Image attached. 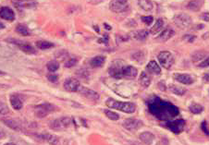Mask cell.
Wrapping results in <instances>:
<instances>
[{
    "instance_id": "10",
    "label": "cell",
    "mask_w": 209,
    "mask_h": 145,
    "mask_svg": "<svg viewBox=\"0 0 209 145\" xmlns=\"http://www.w3.org/2000/svg\"><path fill=\"white\" fill-rule=\"evenodd\" d=\"M122 126L124 129H126L129 131H136L144 126V122L142 120L135 119V118H128L123 121Z\"/></svg>"
},
{
    "instance_id": "41",
    "label": "cell",
    "mask_w": 209,
    "mask_h": 145,
    "mask_svg": "<svg viewBox=\"0 0 209 145\" xmlns=\"http://www.w3.org/2000/svg\"><path fill=\"white\" fill-rule=\"evenodd\" d=\"M183 39H184L186 42H188V43H193V42L196 39V36H194V35H190V34H186V35L183 36Z\"/></svg>"
},
{
    "instance_id": "14",
    "label": "cell",
    "mask_w": 209,
    "mask_h": 145,
    "mask_svg": "<svg viewBox=\"0 0 209 145\" xmlns=\"http://www.w3.org/2000/svg\"><path fill=\"white\" fill-rule=\"evenodd\" d=\"M0 18L9 21H13L15 20V13L12 9L9 7H3L0 9Z\"/></svg>"
},
{
    "instance_id": "16",
    "label": "cell",
    "mask_w": 209,
    "mask_h": 145,
    "mask_svg": "<svg viewBox=\"0 0 209 145\" xmlns=\"http://www.w3.org/2000/svg\"><path fill=\"white\" fill-rule=\"evenodd\" d=\"M174 79L177 81L178 82H181L184 85H191L193 83V79L192 76L188 74H181V73H176L174 75Z\"/></svg>"
},
{
    "instance_id": "34",
    "label": "cell",
    "mask_w": 209,
    "mask_h": 145,
    "mask_svg": "<svg viewBox=\"0 0 209 145\" xmlns=\"http://www.w3.org/2000/svg\"><path fill=\"white\" fill-rule=\"evenodd\" d=\"M46 67H47V69H48L49 72H56L59 68V63L57 60L49 61L46 64Z\"/></svg>"
},
{
    "instance_id": "27",
    "label": "cell",
    "mask_w": 209,
    "mask_h": 145,
    "mask_svg": "<svg viewBox=\"0 0 209 145\" xmlns=\"http://www.w3.org/2000/svg\"><path fill=\"white\" fill-rule=\"evenodd\" d=\"M2 122L4 124H6L9 129H11L15 131H20L21 130L20 125L13 119H2Z\"/></svg>"
},
{
    "instance_id": "40",
    "label": "cell",
    "mask_w": 209,
    "mask_h": 145,
    "mask_svg": "<svg viewBox=\"0 0 209 145\" xmlns=\"http://www.w3.org/2000/svg\"><path fill=\"white\" fill-rule=\"evenodd\" d=\"M141 20H142V21H143L144 23H145L147 26H149V25H151L152 22L154 21V17H153V16H143V17L141 18Z\"/></svg>"
},
{
    "instance_id": "12",
    "label": "cell",
    "mask_w": 209,
    "mask_h": 145,
    "mask_svg": "<svg viewBox=\"0 0 209 145\" xmlns=\"http://www.w3.org/2000/svg\"><path fill=\"white\" fill-rule=\"evenodd\" d=\"M78 92H80L82 95H83L84 97H86V98H88V99H90L92 101H97L100 98L99 94L96 92H94V91H93V90H91L89 88L83 87V86H80L79 90H78Z\"/></svg>"
},
{
    "instance_id": "48",
    "label": "cell",
    "mask_w": 209,
    "mask_h": 145,
    "mask_svg": "<svg viewBox=\"0 0 209 145\" xmlns=\"http://www.w3.org/2000/svg\"><path fill=\"white\" fill-rule=\"evenodd\" d=\"M104 26H105V28H106L108 31H110V30H111V27H110L108 24H107V23H105V24H104Z\"/></svg>"
},
{
    "instance_id": "18",
    "label": "cell",
    "mask_w": 209,
    "mask_h": 145,
    "mask_svg": "<svg viewBox=\"0 0 209 145\" xmlns=\"http://www.w3.org/2000/svg\"><path fill=\"white\" fill-rule=\"evenodd\" d=\"M10 103L15 110H20L23 106V100L18 94H11Z\"/></svg>"
},
{
    "instance_id": "15",
    "label": "cell",
    "mask_w": 209,
    "mask_h": 145,
    "mask_svg": "<svg viewBox=\"0 0 209 145\" xmlns=\"http://www.w3.org/2000/svg\"><path fill=\"white\" fill-rule=\"evenodd\" d=\"M9 42H12V43H17L16 45L19 46V48L24 52L25 54H28V55H33V54H36V51L35 49H34V47L27 43H20L16 40H8Z\"/></svg>"
},
{
    "instance_id": "46",
    "label": "cell",
    "mask_w": 209,
    "mask_h": 145,
    "mask_svg": "<svg viewBox=\"0 0 209 145\" xmlns=\"http://www.w3.org/2000/svg\"><path fill=\"white\" fill-rule=\"evenodd\" d=\"M203 80H204L205 82H208V83H209V71H208V72H206V73L204 75Z\"/></svg>"
},
{
    "instance_id": "38",
    "label": "cell",
    "mask_w": 209,
    "mask_h": 145,
    "mask_svg": "<svg viewBox=\"0 0 209 145\" xmlns=\"http://www.w3.org/2000/svg\"><path fill=\"white\" fill-rule=\"evenodd\" d=\"M77 74H78V76H80L82 79L87 80V79L89 78V71H88L87 69H84V68L78 70V71H77Z\"/></svg>"
},
{
    "instance_id": "50",
    "label": "cell",
    "mask_w": 209,
    "mask_h": 145,
    "mask_svg": "<svg viewBox=\"0 0 209 145\" xmlns=\"http://www.w3.org/2000/svg\"><path fill=\"white\" fill-rule=\"evenodd\" d=\"M3 75H6V72L0 70V76H3Z\"/></svg>"
},
{
    "instance_id": "3",
    "label": "cell",
    "mask_w": 209,
    "mask_h": 145,
    "mask_svg": "<svg viewBox=\"0 0 209 145\" xmlns=\"http://www.w3.org/2000/svg\"><path fill=\"white\" fill-rule=\"evenodd\" d=\"M163 127L166 129H169L171 132L175 134H180L184 130L186 122L183 119H175V120H168V121H164V123L161 124Z\"/></svg>"
},
{
    "instance_id": "32",
    "label": "cell",
    "mask_w": 209,
    "mask_h": 145,
    "mask_svg": "<svg viewBox=\"0 0 209 145\" xmlns=\"http://www.w3.org/2000/svg\"><path fill=\"white\" fill-rule=\"evenodd\" d=\"M16 31H17L19 34L22 35V36H29V35L31 34V31H30L29 28H28L27 26L23 25V24H19V25H17V26H16Z\"/></svg>"
},
{
    "instance_id": "53",
    "label": "cell",
    "mask_w": 209,
    "mask_h": 145,
    "mask_svg": "<svg viewBox=\"0 0 209 145\" xmlns=\"http://www.w3.org/2000/svg\"><path fill=\"white\" fill-rule=\"evenodd\" d=\"M94 28H95V31H97V32H99V30H98V27L97 26H94Z\"/></svg>"
},
{
    "instance_id": "9",
    "label": "cell",
    "mask_w": 209,
    "mask_h": 145,
    "mask_svg": "<svg viewBox=\"0 0 209 145\" xmlns=\"http://www.w3.org/2000/svg\"><path fill=\"white\" fill-rule=\"evenodd\" d=\"M72 120L71 118L62 117L58 119H55L54 121H52L50 124V127L55 130H60V129L68 128L72 125Z\"/></svg>"
},
{
    "instance_id": "19",
    "label": "cell",
    "mask_w": 209,
    "mask_h": 145,
    "mask_svg": "<svg viewBox=\"0 0 209 145\" xmlns=\"http://www.w3.org/2000/svg\"><path fill=\"white\" fill-rule=\"evenodd\" d=\"M175 31L174 30H172L170 27H167L166 30H164L163 31V32L159 35V37H158V40L160 41V42H167V41H168L172 36H174L175 35Z\"/></svg>"
},
{
    "instance_id": "25",
    "label": "cell",
    "mask_w": 209,
    "mask_h": 145,
    "mask_svg": "<svg viewBox=\"0 0 209 145\" xmlns=\"http://www.w3.org/2000/svg\"><path fill=\"white\" fill-rule=\"evenodd\" d=\"M139 82H140V84L144 87V88H147L149 87L150 83H151V79L150 77L148 76V74L146 73V72L143 71L140 77H139Z\"/></svg>"
},
{
    "instance_id": "31",
    "label": "cell",
    "mask_w": 209,
    "mask_h": 145,
    "mask_svg": "<svg viewBox=\"0 0 209 145\" xmlns=\"http://www.w3.org/2000/svg\"><path fill=\"white\" fill-rule=\"evenodd\" d=\"M35 45L41 49V50H46V49H50L53 48L55 46V45L51 42H47V41H38L36 42Z\"/></svg>"
},
{
    "instance_id": "5",
    "label": "cell",
    "mask_w": 209,
    "mask_h": 145,
    "mask_svg": "<svg viewBox=\"0 0 209 145\" xmlns=\"http://www.w3.org/2000/svg\"><path fill=\"white\" fill-rule=\"evenodd\" d=\"M158 61H159V64L165 67L166 69H169L173 64H174V56L173 55L168 52V51H162L158 54Z\"/></svg>"
},
{
    "instance_id": "54",
    "label": "cell",
    "mask_w": 209,
    "mask_h": 145,
    "mask_svg": "<svg viewBox=\"0 0 209 145\" xmlns=\"http://www.w3.org/2000/svg\"><path fill=\"white\" fill-rule=\"evenodd\" d=\"M5 145H16V144H14V143H10V142H9V143H6Z\"/></svg>"
},
{
    "instance_id": "21",
    "label": "cell",
    "mask_w": 209,
    "mask_h": 145,
    "mask_svg": "<svg viewBox=\"0 0 209 145\" xmlns=\"http://www.w3.org/2000/svg\"><path fill=\"white\" fill-rule=\"evenodd\" d=\"M39 139L47 141L49 144L51 145H57L58 144V138L55 135H51V134H44V135H39L37 136Z\"/></svg>"
},
{
    "instance_id": "11",
    "label": "cell",
    "mask_w": 209,
    "mask_h": 145,
    "mask_svg": "<svg viewBox=\"0 0 209 145\" xmlns=\"http://www.w3.org/2000/svg\"><path fill=\"white\" fill-rule=\"evenodd\" d=\"M63 86H64V89L66 91H68V92H78V90H79V88L81 86V83L75 78H68L65 81Z\"/></svg>"
},
{
    "instance_id": "33",
    "label": "cell",
    "mask_w": 209,
    "mask_h": 145,
    "mask_svg": "<svg viewBox=\"0 0 209 145\" xmlns=\"http://www.w3.org/2000/svg\"><path fill=\"white\" fill-rule=\"evenodd\" d=\"M132 59L135 60L136 62H139V63H142L145 61V55L143 51H138L136 53H134L132 56H131Z\"/></svg>"
},
{
    "instance_id": "24",
    "label": "cell",
    "mask_w": 209,
    "mask_h": 145,
    "mask_svg": "<svg viewBox=\"0 0 209 145\" xmlns=\"http://www.w3.org/2000/svg\"><path fill=\"white\" fill-rule=\"evenodd\" d=\"M148 36V31L146 30H140V31H136L132 32V37L138 41H145Z\"/></svg>"
},
{
    "instance_id": "26",
    "label": "cell",
    "mask_w": 209,
    "mask_h": 145,
    "mask_svg": "<svg viewBox=\"0 0 209 145\" xmlns=\"http://www.w3.org/2000/svg\"><path fill=\"white\" fill-rule=\"evenodd\" d=\"M203 4H204V0H192L187 5V8L192 11H199Z\"/></svg>"
},
{
    "instance_id": "13",
    "label": "cell",
    "mask_w": 209,
    "mask_h": 145,
    "mask_svg": "<svg viewBox=\"0 0 209 145\" xmlns=\"http://www.w3.org/2000/svg\"><path fill=\"white\" fill-rule=\"evenodd\" d=\"M138 74V70L133 66L125 65L122 68V76L127 79H134Z\"/></svg>"
},
{
    "instance_id": "30",
    "label": "cell",
    "mask_w": 209,
    "mask_h": 145,
    "mask_svg": "<svg viewBox=\"0 0 209 145\" xmlns=\"http://www.w3.org/2000/svg\"><path fill=\"white\" fill-rule=\"evenodd\" d=\"M189 110L193 115H199V114H201L204 111V107L201 104L194 103H192L189 106Z\"/></svg>"
},
{
    "instance_id": "42",
    "label": "cell",
    "mask_w": 209,
    "mask_h": 145,
    "mask_svg": "<svg viewBox=\"0 0 209 145\" xmlns=\"http://www.w3.org/2000/svg\"><path fill=\"white\" fill-rule=\"evenodd\" d=\"M47 79L51 82H57L58 81V76L56 74H49V75H47Z\"/></svg>"
},
{
    "instance_id": "39",
    "label": "cell",
    "mask_w": 209,
    "mask_h": 145,
    "mask_svg": "<svg viewBox=\"0 0 209 145\" xmlns=\"http://www.w3.org/2000/svg\"><path fill=\"white\" fill-rule=\"evenodd\" d=\"M9 107L7 106V104L0 102V114L7 115V114H9Z\"/></svg>"
},
{
    "instance_id": "45",
    "label": "cell",
    "mask_w": 209,
    "mask_h": 145,
    "mask_svg": "<svg viewBox=\"0 0 209 145\" xmlns=\"http://www.w3.org/2000/svg\"><path fill=\"white\" fill-rule=\"evenodd\" d=\"M98 43H103V44H108V35H104V38L102 39H99L98 40Z\"/></svg>"
},
{
    "instance_id": "4",
    "label": "cell",
    "mask_w": 209,
    "mask_h": 145,
    "mask_svg": "<svg viewBox=\"0 0 209 145\" xmlns=\"http://www.w3.org/2000/svg\"><path fill=\"white\" fill-rule=\"evenodd\" d=\"M173 21L175 25L182 30L188 29L193 23L192 17L185 13H178L173 17Z\"/></svg>"
},
{
    "instance_id": "28",
    "label": "cell",
    "mask_w": 209,
    "mask_h": 145,
    "mask_svg": "<svg viewBox=\"0 0 209 145\" xmlns=\"http://www.w3.org/2000/svg\"><path fill=\"white\" fill-rule=\"evenodd\" d=\"M168 88H169V90H170L174 94L179 95V96L184 95V94L186 93V92H187L186 89H184V88H182V87H181V86H178V85H176V84H170V85L168 86Z\"/></svg>"
},
{
    "instance_id": "17",
    "label": "cell",
    "mask_w": 209,
    "mask_h": 145,
    "mask_svg": "<svg viewBox=\"0 0 209 145\" xmlns=\"http://www.w3.org/2000/svg\"><path fill=\"white\" fill-rule=\"evenodd\" d=\"M139 139H140L141 141L144 142L145 144H146V145H151V144L154 142L156 137H155V135H154L152 132L145 131V132H143V133H141L140 135H139Z\"/></svg>"
},
{
    "instance_id": "36",
    "label": "cell",
    "mask_w": 209,
    "mask_h": 145,
    "mask_svg": "<svg viewBox=\"0 0 209 145\" xmlns=\"http://www.w3.org/2000/svg\"><path fill=\"white\" fill-rule=\"evenodd\" d=\"M104 113H105V115L107 116V118H108L111 119V120L116 121V120H119V115L117 114L116 112H113V111L108 110V109H105V110H104Z\"/></svg>"
},
{
    "instance_id": "44",
    "label": "cell",
    "mask_w": 209,
    "mask_h": 145,
    "mask_svg": "<svg viewBox=\"0 0 209 145\" xmlns=\"http://www.w3.org/2000/svg\"><path fill=\"white\" fill-rule=\"evenodd\" d=\"M200 18L204 20V21H206V22H209V12H204Z\"/></svg>"
},
{
    "instance_id": "23",
    "label": "cell",
    "mask_w": 209,
    "mask_h": 145,
    "mask_svg": "<svg viewBox=\"0 0 209 145\" xmlns=\"http://www.w3.org/2000/svg\"><path fill=\"white\" fill-rule=\"evenodd\" d=\"M105 62H106V57L103 56H97L91 59L90 65L93 67H101L105 64Z\"/></svg>"
},
{
    "instance_id": "2",
    "label": "cell",
    "mask_w": 209,
    "mask_h": 145,
    "mask_svg": "<svg viewBox=\"0 0 209 145\" xmlns=\"http://www.w3.org/2000/svg\"><path fill=\"white\" fill-rule=\"evenodd\" d=\"M106 104L109 108H113V109H117L127 114H132L136 110V106L134 103L129 102H119L114 100L113 98H108L106 101Z\"/></svg>"
},
{
    "instance_id": "1",
    "label": "cell",
    "mask_w": 209,
    "mask_h": 145,
    "mask_svg": "<svg viewBox=\"0 0 209 145\" xmlns=\"http://www.w3.org/2000/svg\"><path fill=\"white\" fill-rule=\"evenodd\" d=\"M147 106L149 112L161 121L172 120L180 115V110L176 105L155 95L147 100Z\"/></svg>"
},
{
    "instance_id": "6",
    "label": "cell",
    "mask_w": 209,
    "mask_h": 145,
    "mask_svg": "<svg viewBox=\"0 0 209 145\" xmlns=\"http://www.w3.org/2000/svg\"><path fill=\"white\" fill-rule=\"evenodd\" d=\"M109 9L114 13H123L129 9L128 0H111Z\"/></svg>"
},
{
    "instance_id": "52",
    "label": "cell",
    "mask_w": 209,
    "mask_h": 145,
    "mask_svg": "<svg viewBox=\"0 0 209 145\" xmlns=\"http://www.w3.org/2000/svg\"><path fill=\"white\" fill-rule=\"evenodd\" d=\"M3 137H4V134L2 132H0V139H2Z\"/></svg>"
},
{
    "instance_id": "29",
    "label": "cell",
    "mask_w": 209,
    "mask_h": 145,
    "mask_svg": "<svg viewBox=\"0 0 209 145\" xmlns=\"http://www.w3.org/2000/svg\"><path fill=\"white\" fill-rule=\"evenodd\" d=\"M163 26H164V20H163L162 19H158V20L156 21V23L154 24V26L151 28V30H150V33H151V34H153V35H155V34H156V33H158V32L162 30Z\"/></svg>"
},
{
    "instance_id": "8",
    "label": "cell",
    "mask_w": 209,
    "mask_h": 145,
    "mask_svg": "<svg viewBox=\"0 0 209 145\" xmlns=\"http://www.w3.org/2000/svg\"><path fill=\"white\" fill-rule=\"evenodd\" d=\"M124 63L120 60L114 61L111 66L108 68V73L109 75L114 78V79H121L123 78L122 76V68L124 67Z\"/></svg>"
},
{
    "instance_id": "20",
    "label": "cell",
    "mask_w": 209,
    "mask_h": 145,
    "mask_svg": "<svg viewBox=\"0 0 209 145\" xmlns=\"http://www.w3.org/2000/svg\"><path fill=\"white\" fill-rule=\"evenodd\" d=\"M146 69L149 73L152 74H156V75H160L161 74V67L156 62V61H150L147 66H146Z\"/></svg>"
},
{
    "instance_id": "51",
    "label": "cell",
    "mask_w": 209,
    "mask_h": 145,
    "mask_svg": "<svg viewBox=\"0 0 209 145\" xmlns=\"http://www.w3.org/2000/svg\"><path fill=\"white\" fill-rule=\"evenodd\" d=\"M4 28H5L4 24H3V23H1V22H0V29H4Z\"/></svg>"
},
{
    "instance_id": "37",
    "label": "cell",
    "mask_w": 209,
    "mask_h": 145,
    "mask_svg": "<svg viewBox=\"0 0 209 145\" xmlns=\"http://www.w3.org/2000/svg\"><path fill=\"white\" fill-rule=\"evenodd\" d=\"M77 63H78V59L75 57H72V58H68L67 62H65V67H72L76 66Z\"/></svg>"
},
{
    "instance_id": "49",
    "label": "cell",
    "mask_w": 209,
    "mask_h": 145,
    "mask_svg": "<svg viewBox=\"0 0 209 145\" xmlns=\"http://www.w3.org/2000/svg\"><path fill=\"white\" fill-rule=\"evenodd\" d=\"M196 30H201V29H203V28H204V25H203V24H200V25H197L196 26Z\"/></svg>"
},
{
    "instance_id": "43",
    "label": "cell",
    "mask_w": 209,
    "mask_h": 145,
    "mask_svg": "<svg viewBox=\"0 0 209 145\" xmlns=\"http://www.w3.org/2000/svg\"><path fill=\"white\" fill-rule=\"evenodd\" d=\"M209 67V56L206 57L205 59H204L199 64V67Z\"/></svg>"
},
{
    "instance_id": "22",
    "label": "cell",
    "mask_w": 209,
    "mask_h": 145,
    "mask_svg": "<svg viewBox=\"0 0 209 145\" xmlns=\"http://www.w3.org/2000/svg\"><path fill=\"white\" fill-rule=\"evenodd\" d=\"M138 5L145 11H151L154 9V4L151 0H138Z\"/></svg>"
},
{
    "instance_id": "47",
    "label": "cell",
    "mask_w": 209,
    "mask_h": 145,
    "mask_svg": "<svg viewBox=\"0 0 209 145\" xmlns=\"http://www.w3.org/2000/svg\"><path fill=\"white\" fill-rule=\"evenodd\" d=\"M15 3H23V2H27V1H31V0H14Z\"/></svg>"
},
{
    "instance_id": "35",
    "label": "cell",
    "mask_w": 209,
    "mask_h": 145,
    "mask_svg": "<svg viewBox=\"0 0 209 145\" xmlns=\"http://www.w3.org/2000/svg\"><path fill=\"white\" fill-rule=\"evenodd\" d=\"M205 56H206V53L202 52V51H196L195 53L193 54L192 59L193 62H198V61L203 60V58H204Z\"/></svg>"
},
{
    "instance_id": "7",
    "label": "cell",
    "mask_w": 209,
    "mask_h": 145,
    "mask_svg": "<svg viewBox=\"0 0 209 145\" xmlns=\"http://www.w3.org/2000/svg\"><path fill=\"white\" fill-rule=\"evenodd\" d=\"M55 110H56V107L53 104L42 103V104L35 106V111H34V114H35V116L39 118H44L49 113H51Z\"/></svg>"
}]
</instances>
